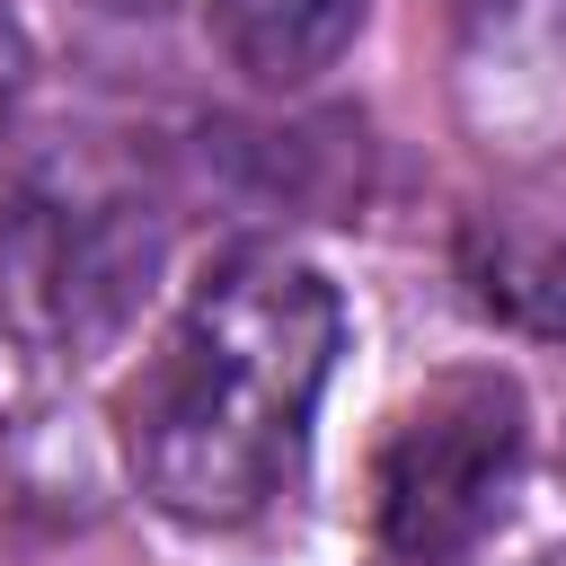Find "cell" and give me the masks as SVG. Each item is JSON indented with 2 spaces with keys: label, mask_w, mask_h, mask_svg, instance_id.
Instances as JSON below:
<instances>
[{
  "label": "cell",
  "mask_w": 566,
  "mask_h": 566,
  "mask_svg": "<svg viewBox=\"0 0 566 566\" xmlns=\"http://www.w3.org/2000/svg\"><path fill=\"white\" fill-rule=\"evenodd\" d=\"M336 345H345V310L318 265L283 248L221 256L133 398L142 495L195 531H230L265 513L301 469Z\"/></svg>",
  "instance_id": "cell-1"
},
{
  "label": "cell",
  "mask_w": 566,
  "mask_h": 566,
  "mask_svg": "<svg viewBox=\"0 0 566 566\" xmlns=\"http://www.w3.org/2000/svg\"><path fill=\"white\" fill-rule=\"evenodd\" d=\"M159 274V212L124 186L35 177L0 212V318L53 363L106 354Z\"/></svg>",
  "instance_id": "cell-2"
},
{
  "label": "cell",
  "mask_w": 566,
  "mask_h": 566,
  "mask_svg": "<svg viewBox=\"0 0 566 566\" xmlns=\"http://www.w3.org/2000/svg\"><path fill=\"white\" fill-rule=\"evenodd\" d=\"M522 389L495 371H451L433 380L389 451H380V539L407 566H451L460 548L486 539V522L504 513L513 478H522Z\"/></svg>",
  "instance_id": "cell-3"
},
{
  "label": "cell",
  "mask_w": 566,
  "mask_h": 566,
  "mask_svg": "<svg viewBox=\"0 0 566 566\" xmlns=\"http://www.w3.org/2000/svg\"><path fill=\"white\" fill-rule=\"evenodd\" d=\"M451 97L486 159H548L566 142V0H460Z\"/></svg>",
  "instance_id": "cell-4"
},
{
  "label": "cell",
  "mask_w": 566,
  "mask_h": 566,
  "mask_svg": "<svg viewBox=\"0 0 566 566\" xmlns=\"http://www.w3.org/2000/svg\"><path fill=\"white\" fill-rule=\"evenodd\" d=\"M371 0H212V44L256 88H310L363 35Z\"/></svg>",
  "instance_id": "cell-5"
},
{
  "label": "cell",
  "mask_w": 566,
  "mask_h": 566,
  "mask_svg": "<svg viewBox=\"0 0 566 566\" xmlns=\"http://www.w3.org/2000/svg\"><path fill=\"white\" fill-rule=\"evenodd\" d=\"M18 97H27V18H18V0H0V133H9Z\"/></svg>",
  "instance_id": "cell-6"
},
{
  "label": "cell",
  "mask_w": 566,
  "mask_h": 566,
  "mask_svg": "<svg viewBox=\"0 0 566 566\" xmlns=\"http://www.w3.org/2000/svg\"><path fill=\"white\" fill-rule=\"evenodd\" d=\"M106 9H150V0H106Z\"/></svg>",
  "instance_id": "cell-7"
},
{
  "label": "cell",
  "mask_w": 566,
  "mask_h": 566,
  "mask_svg": "<svg viewBox=\"0 0 566 566\" xmlns=\"http://www.w3.org/2000/svg\"><path fill=\"white\" fill-rule=\"evenodd\" d=\"M539 566H548V557H539Z\"/></svg>",
  "instance_id": "cell-8"
}]
</instances>
